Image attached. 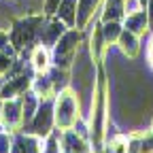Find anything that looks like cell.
<instances>
[{"instance_id":"1","label":"cell","mask_w":153,"mask_h":153,"mask_svg":"<svg viewBox=\"0 0 153 153\" xmlns=\"http://www.w3.org/2000/svg\"><path fill=\"white\" fill-rule=\"evenodd\" d=\"M47 15L45 13H26L24 17H17L11 22L9 28V38H11V45L15 47L19 57H28L30 60V53L32 49L38 45V38H41V28L45 24Z\"/></svg>"},{"instance_id":"2","label":"cell","mask_w":153,"mask_h":153,"mask_svg":"<svg viewBox=\"0 0 153 153\" xmlns=\"http://www.w3.org/2000/svg\"><path fill=\"white\" fill-rule=\"evenodd\" d=\"M53 117L57 130H70L81 117V102L72 87H64L53 96Z\"/></svg>"},{"instance_id":"3","label":"cell","mask_w":153,"mask_h":153,"mask_svg":"<svg viewBox=\"0 0 153 153\" xmlns=\"http://www.w3.org/2000/svg\"><path fill=\"white\" fill-rule=\"evenodd\" d=\"M83 45V30L81 28H66V32L60 36L53 47H51V62L57 68L68 70L74 62L76 53Z\"/></svg>"},{"instance_id":"4","label":"cell","mask_w":153,"mask_h":153,"mask_svg":"<svg viewBox=\"0 0 153 153\" xmlns=\"http://www.w3.org/2000/svg\"><path fill=\"white\" fill-rule=\"evenodd\" d=\"M55 130V117H53V98H41L38 111L34 113L32 121L26 126V132L34 134L38 138H47Z\"/></svg>"},{"instance_id":"5","label":"cell","mask_w":153,"mask_h":153,"mask_svg":"<svg viewBox=\"0 0 153 153\" xmlns=\"http://www.w3.org/2000/svg\"><path fill=\"white\" fill-rule=\"evenodd\" d=\"M0 121L11 132H19L24 128L22 98H7V100L0 102Z\"/></svg>"},{"instance_id":"6","label":"cell","mask_w":153,"mask_h":153,"mask_svg":"<svg viewBox=\"0 0 153 153\" xmlns=\"http://www.w3.org/2000/svg\"><path fill=\"white\" fill-rule=\"evenodd\" d=\"M34 68H30L28 72H22L17 76H9L4 79L2 87H0V100H7V98H19L22 94H26L32 87V76H34Z\"/></svg>"},{"instance_id":"7","label":"cell","mask_w":153,"mask_h":153,"mask_svg":"<svg viewBox=\"0 0 153 153\" xmlns=\"http://www.w3.org/2000/svg\"><path fill=\"white\" fill-rule=\"evenodd\" d=\"M66 28H68V26H66L64 22H60L55 15L49 17V19H45V24H43V28H41V38H38V45L51 49L57 41H60V36L66 32Z\"/></svg>"},{"instance_id":"8","label":"cell","mask_w":153,"mask_h":153,"mask_svg":"<svg viewBox=\"0 0 153 153\" xmlns=\"http://www.w3.org/2000/svg\"><path fill=\"white\" fill-rule=\"evenodd\" d=\"M100 7L102 0H79L76 4V28L85 30L91 22L100 17Z\"/></svg>"},{"instance_id":"9","label":"cell","mask_w":153,"mask_h":153,"mask_svg":"<svg viewBox=\"0 0 153 153\" xmlns=\"http://www.w3.org/2000/svg\"><path fill=\"white\" fill-rule=\"evenodd\" d=\"M43 151V138L34 136L30 132H15V143L11 153H41Z\"/></svg>"},{"instance_id":"10","label":"cell","mask_w":153,"mask_h":153,"mask_svg":"<svg viewBox=\"0 0 153 153\" xmlns=\"http://www.w3.org/2000/svg\"><path fill=\"white\" fill-rule=\"evenodd\" d=\"M123 28L130 30V32H134V34L140 36V38H143L145 34H149L151 28H149V15H147V9H140V11H136V13L126 15V17H123Z\"/></svg>"},{"instance_id":"11","label":"cell","mask_w":153,"mask_h":153,"mask_svg":"<svg viewBox=\"0 0 153 153\" xmlns=\"http://www.w3.org/2000/svg\"><path fill=\"white\" fill-rule=\"evenodd\" d=\"M117 49H119V53L126 57V60L138 57V53H140V36H136L134 32H130V30L123 28L119 41H117Z\"/></svg>"},{"instance_id":"12","label":"cell","mask_w":153,"mask_h":153,"mask_svg":"<svg viewBox=\"0 0 153 153\" xmlns=\"http://www.w3.org/2000/svg\"><path fill=\"white\" fill-rule=\"evenodd\" d=\"M123 17H126L123 0H102L100 22H123Z\"/></svg>"},{"instance_id":"13","label":"cell","mask_w":153,"mask_h":153,"mask_svg":"<svg viewBox=\"0 0 153 153\" xmlns=\"http://www.w3.org/2000/svg\"><path fill=\"white\" fill-rule=\"evenodd\" d=\"M106 41H104V36H102V28H100V19H98V24H96L94 32H91V38H89V53L94 57V62L96 64H100L104 60V55H106Z\"/></svg>"},{"instance_id":"14","label":"cell","mask_w":153,"mask_h":153,"mask_svg":"<svg viewBox=\"0 0 153 153\" xmlns=\"http://www.w3.org/2000/svg\"><path fill=\"white\" fill-rule=\"evenodd\" d=\"M30 66L34 68V72H47L51 68V49L43 47V45H36L30 53Z\"/></svg>"},{"instance_id":"15","label":"cell","mask_w":153,"mask_h":153,"mask_svg":"<svg viewBox=\"0 0 153 153\" xmlns=\"http://www.w3.org/2000/svg\"><path fill=\"white\" fill-rule=\"evenodd\" d=\"M22 98V113H24V126H28L34 117V113L38 111V104H41V96H38L34 89H28L26 94L19 96Z\"/></svg>"},{"instance_id":"16","label":"cell","mask_w":153,"mask_h":153,"mask_svg":"<svg viewBox=\"0 0 153 153\" xmlns=\"http://www.w3.org/2000/svg\"><path fill=\"white\" fill-rule=\"evenodd\" d=\"M30 89H34L41 98H53L55 96V87H53L49 72H36L32 76V87Z\"/></svg>"},{"instance_id":"17","label":"cell","mask_w":153,"mask_h":153,"mask_svg":"<svg viewBox=\"0 0 153 153\" xmlns=\"http://www.w3.org/2000/svg\"><path fill=\"white\" fill-rule=\"evenodd\" d=\"M76 4H79V0H62L55 11V17L64 22L68 28H76Z\"/></svg>"},{"instance_id":"18","label":"cell","mask_w":153,"mask_h":153,"mask_svg":"<svg viewBox=\"0 0 153 153\" xmlns=\"http://www.w3.org/2000/svg\"><path fill=\"white\" fill-rule=\"evenodd\" d=\"M100 28H102V36L108 47L117 45L119 36L123 32V22H100Z\"/></svg>"},{"instance_id":"19","label":"cell","mask_w":153,"mask_h":153,"mask_svg":"<svg viewBox=\"0 0 153 153\" xmlns=\"http://www.w3.org/2000/svg\"><path fill=\"white\" fill-rule=\"evenodd\" d=\"M15 143V132L11 130H0V153H11Z\"/></svg>"},{"instance_id":"20","label":"cell","mask_w":153,"mask_h":153,"mask_svg":"<svg viewBox=\"0 0 153 153\" xmlns=\"http://www.w3.org/2000/svg\"><path fill=\"white\" fill-rule=\"evenodd\" d=\"M15 57L17 55L9 53V51H0V76H4L9 72V68H11V64H13Z\"/></svg>"},{"instance_id":"21","label":"cell","mask_w":153,"mask_h":153,"mask_svg":"<svg viewBox=\"0 0 153 153\" xmlns=\"http://www.w3.org/2000/svg\"><path fill=\"white\" fill-rule=\"evenodd\" d=\"M140 153H153V132H140Z\"/></svg>"},{"instance_id":"22","label":"cell","mask_w":153,"mask_h":153,"mask_svg":"<svg viewBox=\"0 0 153 153\" xmlns=\"http://www.w3.org/2000/svg\"><path fill=\"white\" fill-rule=\"evenodd\" d=\"M0 51H9V53L17 55L15 47L11 45V38H9V30H4V28H0Z\"/></svg>"},{"instance_id":"23","label":"cell","mask_w":153,"mask_h":153,"mask_svg":"<svg viewBox=\"0 0 153 153\" xmlns=\"http://www.w3.org/2000/svg\"><path fill=\"white\" fill-rule=\"evenodd\" d=\"M60 2H62V0H45V2H43V13L47 17H53L57 7H60Z\"/></svg>"},{"instance_id":"24","label":"cell","mask_w":153,"mask_h":153,"mask_svg":"<svg viewBox=\"0 0 153 153\" xmlns=\"http://www.w3.org/2000/svg\"><path fill=\"white\" fill-rule=\"evenodd\" d=\"M123 7H126V15H130V13H136V11L145 9L140 0H123Z\"/></svg>"},{"instance_id":"25","label":"cell","mask_w":153,"mask_h":153,"mask_svg":"<svg viewBox=\"0 0 153 153\" xmlns=\"http://www.w3.org/2000/svg\"><path fill=\"white\" fill-rule=\"evenodd\" d=\"M147 15H149V28H151V32H153V0H147Z\"/></svg>"},{"instance_id":"26","label":"cell","mask_w":153,"mask_h":153,"mask_svg":"<svg viewBox=\"0 0 153 153\" xmlns=\"http://www.w3.org/2000/svg\"><path fill=\"white\" fill-rule=\"evenodd\" d=\"M147 62H149V66L153 68V36H151V41H149V47H147Z\"/></svg>"},{"instance_id":"27","label":"cell","mask_w":153,"mask_h":153,"mask_svg":"<svg viewBox=\"0 0 153 153\" xmlns=\"http://www.w3.org/2000/svg\"><path fill=\"white\" fill-rule=\"evenodd\" d=\"M140 2H143V7H147V0H140Z\"/></svg>"},{"instance_id":"28","label":"cell","mask_w":153,"mask_h":153,"mask_svg":"<svg viewBox=\"0 0 153 153\" xmlns=\"http://www.w3.org/2000/svg\"><path fill=\"white\" fill-rule=\"evenodd\" d=\"M149 130H151V132H153V119H151V128H149Z\"/></svg>"}]
</instances>
